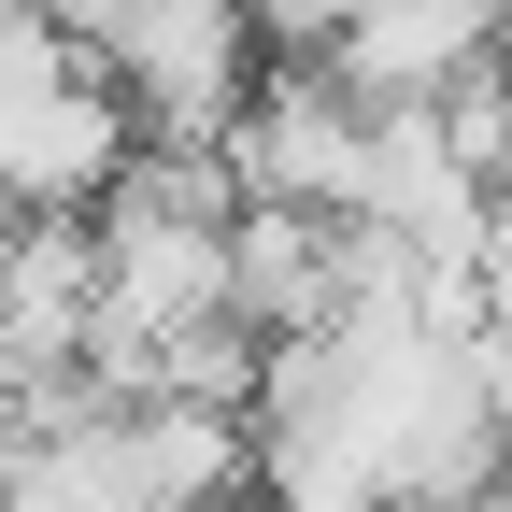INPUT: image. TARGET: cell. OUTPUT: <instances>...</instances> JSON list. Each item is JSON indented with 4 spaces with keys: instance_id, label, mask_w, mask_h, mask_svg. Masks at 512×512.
Returning <instances> with one entry per match:
<instances>
[{
    "instance_id": "3957f363",
    "label": "cell",
    "mask_w": 512,
    "mask_h": 512,
    "mask_svg": "<svg viewBox=\"0 0 512 512\" xmlns=\"http://www.w3.org/2000/svg\"><path fill=\"white\" fill-rule=\"evenodd\" d=\"M342 214H299V200H228V328L256 342H299L313 313L342 299Z\"/></svg>"
},
{
    "instance_id": "ba28073f",
    "label": "cell",
    "mask_w": 512,
    "mask_h": 512,
    "mask_svg": "<svg viewBox=\"0 0 512 512\" xmlns=\"http://www.w3.org/2000/svg\"><path fill=\"white\" fill-rule=\"evenodd\" d=\"M0 512H29V498H15V484H0Z\"/></svg>"
},
{
    "instance_id": "5b68a950",
    "label": "cell",
    "mask_w": 512,
    "mask_h": 512,
    "mask_svg": "<svg viewBox=\"0 0 512 512\" xmlns=\"http://www.w3.org/2000/svg\"><path fill=\"white\" fill-rule=\"evenodd\" d=\"M29 15H57L72 43H100V29H114V0H29Z\"/></svg>"
},
{
    "instance_id": "8992f818",
    "label": "cell",
    "mask_w": 512,
    "mask_h": 512,
    "mask_svg": "<svg viewBox=\"0 0 512 512\" xmlns=\"http://www.w3.org/2000/svg\"><path fill=\"white\" fill-rule=\"evenodd\" d=\"M15 441H29V384H0V470H15Z\"/></svg>"
},
{
    "instance_id": "52a82bcc",
    "label": "cell",
    "mask_w": 512,
    "mask_h": 512,
    "mask_svg": "<svg viewBox=\"0 0 512 512\" xmlns=\"http://www.w3.org/2000/svg\"><path fill=\"white\" fill-rule=\"evenodd\" d=\"M200 512H271V498H256V484H242V498H200Z\"/></svg>"
},
{
    "instance_id": "277c9868",
    "label": "cell",
    "mask_w": 512,
    "mask_h": 512,
    "mask_svg": "<svg viewBox=\"0 0 512 512\" xmlns=\"http://www.w3.org/2000/svg\"><path fill=\"white\" fill-rule=\"evenodd\" d=\"M342 15H356V0H242V29H256V43H285V57H313Z\"/></svg>"
},
{
    "instance_id": "6da1fadb",
    "label": "cell",
    "mask_w": 512,
    "mask_h": 512,
    "mask_svg": "<svg viewBox=\"0 0 512 512\" xmlns=\"http://www.w3.org/2000/svg\"><path fill=\"white\" fill-rule=\"evenodd\" d=\"M214 171L228 200H299V214H342L356 228V185H370V114L313 72V57H285V72H256L242 114L214 128Z\"/></svg>"
},
{
    "instance_id": "7a4b0ae2",
    "label": "cell",
    "mask_w": 512,
    "mask_h": 512,
    "mask_svg": "<svg viewBox=\"0 0 512 512\" xmlns=\"http://www.w3.org/2000/svg\"><path fill=\"white\" fill-rule=\"evenodd\" d=\"M512 29V0H356V15L313 43V72H328L356 114H399V100H441L470 86Z\"/></svg>"
}]
</instances>
